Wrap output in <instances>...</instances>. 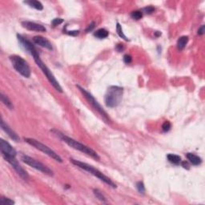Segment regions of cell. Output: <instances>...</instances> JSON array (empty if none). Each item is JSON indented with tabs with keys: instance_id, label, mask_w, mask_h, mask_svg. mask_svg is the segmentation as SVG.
I'll use <instances>...</instances> for the list:
<instances>
[{
	"instance_id": "obj_22",
	"label": "cell",
	"mask_w": 205,
	"mask_h": 205,
	"mask_svg": "<svg viewBox=\"0 0 205 205\" xmlns=\"http://www.w3.org/2000/svg\"><path fill=\"white\" fill-rule=\"evenodd\" d=\"M131 17L133 19L140 20V19H142V17H143V13H142L141 11H132V12L131 13Z\"/></svg>"
},
{
	"instance_id": "obj_7",
	"label": "cell",
	"mask_w": 205,
	"mask_h": 205,
	"mask_svg": "<svg viewBox=\"0 0 205 205\" xmlns=\"http://www.w3.org/2000/svg\"><path fill=\"white\" fill-rule=\"evenodd\" d=\"M77 88H78L79 90L82 92V94L83 95V96L85 97V99L88 101V102H89L90 104L93 107L94 109H95V110L97 111V112L100 114L101 116H102V117L105 119V121H107V122L110 121V118H109V116H108L107 113V112H105L103 109H102V107H101V105L99 104V102H98V101L95 99V97H94L93 95L90 93V92H88L86 89H84L83 88H82L81 86H79V85H77Z\"/></svg>"
},
{
	"instance_id": "obj_18",
	"label": "cell",
	"mask_w": 205,
	"mask_h": 205,
	"mask_svg": "<svg viewBox=\"0 0 205 205\" xmlns=\"http://www.w3.org/2000/svg\"><path fill=\"white\" fill-rule=\"evenodd\" d=\"M167 158H168V161L170 163H172L173 164H179L181 163V157L179 155H174V154H168L167 155Z\"/></svg>"
},
{
	"instance_id": "obj_27",
	"label": "cell",
	"mask_w": 205,
	"mask_h": 205,
	"mask_svg": "<svg viewBox=\"0 0 205 205\" xmlns=\"http://www.w3.org/2000/svg\"><path fill=\"white\" fill-rule=\"evenodd\" d=\"M64 21V19H60V18H58V19H53L52 22H51V24H52L53 26H58V25H60L61 23H63Z\"/></svg>"
},
{
	"instance_id": "obj_24",
	"label": "cell",
	"mask_w": 205,
	"mask_h": 205,
	"mask_svg": "<svg viewBox=\"0 0 205 205\" xmlns=\"http://www.w3.org/2000/svg\"><path fill=\"white\" fill-rule=\"evenodd\" d=\"M136 188L138 190V192L141 194H144V192H145V187H144V184L143 182L140 181L138 183L136 184Z\"/></svg>"
},
{
	"instance_id": "obj_13",
	"label": "cell",
	"mask_w": 205,
	"mask_h": 205,
	"mask_svg": "<svg viewBox=\"0 0 205 205\" xmlns=\"http://www.w3.org/2000/svg\"><path fill=\"white\" fill-rule=\"evenodd\" d=\"M1 127H2V130H3L9 136L10 138L12 139L15 142L19 141V140H20L19 136H18V135H17L7 124V123H5V122L3 121V119H1Z\"/></svg>"
},
{
	"instance_id": "obj_4",
	"label": "cell",
	"mask_w": 205,
	"mask_h": 205,
	"mask_svg": "<svg viewBox=\"0 0 205 205\" xmlns=\"http://www.w3.org/2000/svg\"><path fill=\"white\" fill-rule=\"evenodd\" d=\"M123 89L118 86L108 88L105 95V103L108 107H116L119 106L123 98Z\"/></svg>"
},
{
	"instance_id": "obj_6",
	"label": "cell",
	"mask_w": 205,
	"mask_h": 205,
	"mask_svg": "<svg viewBox=\"0 0 205 205\" xmlns=\"http://www.w3.org/2000/svg\"><path fill=\"white\" fill-rule=\"evenodd\" d=\"M24 140L28 144H30V145L32 146V147H36V149L41 151L42 152H43L44 154H46V155H47L48 156H50V158L54 159L55 160L57 161V162H60V163L63 162V160H62L61 157H60L55 151H53V150L51 149V148H50L48 146L42 144L41 142L39 141V140L33 138H25Z\"/></svg>"
},
{
	"instance_id": "obj_31",
	"label": "cell",
	"mask_w": 205,
	"mask_h": 205,
	"mask_svg": "<svg viewBox=\"0 0 205 205\" xmlns=\"http://www.w3.org/2000/svg\"><path fill=\"white\" fill-rule=\"evenodd\" d=\"M116 49L119 51V52H121V51H123V50H124V46H123V44L119 43V44H117V46H116Z\"/></svg>"
},
{
	"instance_id": "obj_5",
	"label": "cell",
	"mask_w": 205,
	"mask_h": 205,
	"mask_svg": "<svg viewBox=\"0 0 205 205\" xmlns=\"http://www.w3.org/2000/svg\"><path fill=\"white\" fill-rule=\"evenodd\" d=\"M10 60L17 72L19 73L25 78H29L31 76V68L28 65L27 62L24 59H22L19 55H14L10 56Z\"/></svg>"
},
{
	"instance_id": "obj_15",
	"label": "cell",
	"mask_w": 205,
	"mask_h": 205,
	"mask_svg": "<svg viewBox=\"0 0 205 205\" xmlns=\"http://www.w3.org/2000/svg\"><path fill=\"white\" fill-rule=\"evenodd\" d=\"M24 3L27 4L28 6H30L31 7L36 9L38 11H42L43 9V6L39 1H36V0H30V1H25Z\"/></svg>"
},
{
	"instance_id": "obj_30",
	"label": "cell",
	"mask_w": 205,
	"mask_h": 205,
	"mask_svg": "<svg viewBox=\"0 0 205 205\" xmlns=\"http://www.w3.org/2000/svg\"><path fill=\"white\" fill-rule=\"evenodd\" d=\"M95 23L94 22H92L91 24L89 25V26L87 27L86 29V32H89V31H92V30H93L94 28H95Z\"/></svg>"
},
{
	"instance_id": "obj_33",
	"label": "cell",
	"mask_w": 205,
	"mask_h": 205,
	"mask_svg": "<svg viewBox=\"0 0 205 205\" xmlns=\"http://www.w3.org/2000/svg\"><path fill=\"white\" fill-rule=\"evenodd\" d=\"M182 166H183L184 168H187V169H188V168H189L188 164V163H187V162L182 163Z\"/></svg>"
},
{
	"instance_id": "obj_19",
	"label": "cell",
	"mask_w": 205,
	"mask_h": 205,
	"mask_svg": "<svg viewBox=\"0 0 205 205\" xmlns=\"http://www.w3.org/2000/svg\"><path fill=\"white\" fill-rule=\"evenodd\" d=\"M1 101L3 102V104L5 105V106H7V107H8L9 109H11V110H13L14 106L13 104H12L11 101L10 100L9 98L7 97V95H4L3 93H1Z\"/></svg>"
},
{
	"instance_id": "obj_9",
	"label": "cell",
	"mask_w": 205,
	"mask_h": 205,
	"mask_svg": "<svg viewBox=\"0 0 205 205\" xmlns=\"http://www.w3.org/2000/svg\"><path fill=\"white\" fill-rule=\"evenodd\" d=\"M2 156H3V158L5 159L6 161H7V162L11 164V166H12V168L15 170V172L18 173V175H19L22 179H24V180H28V179H29V175H28L27 172L22 168V166L19 164L18 160L15 159V157L10 156V155H2Z\"/></svg>"
},
{
	"instance_id": "obj_23",
	"label": "cell",
	"mask_w": 205,
	"mask_h": 205,
	"mask_svg": "<svg viewBox=\"0 0 205 205\" xmlns=\"http://www.w3.org/2000/svg\"><path fill=\"white\" fill-rule=\"evenodd\" d=\"M0 203H1V204L2 205H11V204H14L15 202H14L12 200H11V199H9V198L2 197L1 198V200H0Z\"/></svg>"
},
{
	"instance_id": "obj_25",
	"label": "cell",
	"mask_w": 205,
	"mask_h": 205,
	"mask_svg": "<svg viewBox=\"0 0 205 205\" xmlns=\"http://www.w3.org/2000/svg\"><path fill=\"white\" fill-rule=\"evenodd\" d=\"M154 11H155V8L153 7H151V6H148V7H145L143 8V9L141 10L142 13L148 14V15H150V14L152 13V12Z\"/></svg>"
},
{
	"instance_id": "obj_21",
	"label": "cell",
	"mask_w": 205,
	"mask_h": 205,
	"mask_svg": "<svg viewBox=\"0 0 205 205\" xmlns=\"http://www.w3.org/2000/svg\"><path fill=\"white\" fill-rule=\"evenodd\" d=\"M93 192H94V195H95V196H96V198L99 199L100 201L107 202V200H106V198H105V196L102 195V193L99 190V189H94Z\"/></svg>"
},
{
	"instance_id": "obj_10",
	"label": "cell",
	"mask_w": 205,
	"mask_h": 205,
	"mask_svg": "<svg viewBox=\"0 0 205 205\" xmlns=\"http://www.w3.org/2000/svg\"><path fill=\"white\" fill-rule=\"evenodd\" d=\"M0 148H1V151H2V155H7L14 157L16 156V150L8 142L5 141L4 140H0Z\"/></svg>"
},
{
	"instance_id": "obj_1",
	"label": "cell",
	"mask_w": 205,
	"mask_h": 205,
	"mask_svg": "<svg viewBox=\"0 0 205 205\" xmlns=\"http://www.w3.org/2000/svg\"><path fill=\"white\" fill-rule=\"evenodd\" d=\"M17 38H18V40L20 43V44L22 45V47L25 49L26 50H27L28 52L30 53L32 56H33L34 60L36 63L38 67L41 69V71H43V73L45 75V76L47 77V80L49 81L51 85L53 86V88L57 91V92L62 93L63 92V89H62L60 84L59 83V82L56 80L55 77L53 75L52 72L50 71L47 66L42 61V60L40 59V56H39V53H38L37 50L33 44L31 43L28 39H25V38L22 37L20 35H17Z\"/></svg>"
},
{
	"instance_id": "obj_26",
	"label": "cell",
	"mask_w": 205,
	"mask_h": 205,
	"mask_svg": "<svg viewBox=\"0 0 205 205\" xmlns=\"http://www.w3.org/2000/svg\"><path fill=\"white\" fill-rule=\"evenodd\" d=\"M171 127H172V124H171L169 121H165L162 125V130L164 131V132L168 131L171 129Z\"/></svg>"
},
{
	"instance_id": "obj_3",
	"label": "cell",
	"mask_w": 205,
	"mask_h": 205,
	"mask_svg": "<svg viewBox=\"0 0 205 205\" xmlns=\"http://www.w3.org/2000/svg\"><path fill=\"white\" fill-rule=\"evenodd\" d=\"M70 161H71L74 165L78 167V168H81V169H83L84 171H87V172H89L90 174L93 175L94 176H95L96 178L100 179L101 181H102L103 183L107 184L108 186L112 187L113 188H116V187H117L116 184L114 183L113 181H112L110 178L107 177V176L105 175L103 173H102L100 171H99L98 169H96V168H95L94 167H92V165H89V164H86V163L81 162V161L79 160H74V159H71Z\"/></svg>"
},
{
	"instance_id": "obj_20",
	"label": "cell",
	"mask_w": 205,
	"mask_h": 205,
	"mask_svg": "<svg viewBox=\"0 0 205 205\" xmlns=\"http://www.w3.org/2000/svg\"><path fill=\"white\" fill-rule=\"evenodd\" d=\"M116 31H117V34L119 35V37L122 38V39H123L124 40H126V41H129V39H127V36H125L124 34H123L121 25L119 24V22H117V24H116Z\"/></svg>"
},
{
	"instance_id": "obj_8",
	"label": "cell",
	"mask_w": 205,
	"mask_h": 205,
	"mask_svg": "<svg viewBox=\"0 0 205 205\" xmlns=\"http://www.w3.org/2000/svg\"><path fill=\"white\" fill-rule=\"evenodd\" d=\"M21 160H22V162L25 163V164H27V165H29L30 167L38 170L39 172H43V173L46 174V175H50V176H52V175H54L52 170L50 169L48 167H47L43 164H42L41 162H39V161L36 160L35 159L31 158V157L28 156V155H22Z\"/></svg>"
},
{
	"instance_id": "obj_28",
	"label": "cell",
	"mask_w": 205,
	"mask_h": 205,
	"mask_svg": "<svg viewBox=\"0 0 205 205\" xmlns=\"http://www.w3.org/2000/svg\"><path fill=\"white\" fill-rule=\"evenodd\" d=\"M131 61H132V58H131V55H125L123 56V62H124L125 64H129L131 63Z\"/></svg>"
},
{
	"instance_id": "obj_12",
	"label": "cell",
	"mask_w": 205,
	"mask_h": 205,
	"mask_svg": "<svg viewBox=\"0 0 205 205\" xmlns=\"http://www.w3.org/2000/svg\"><path fill=\"white\" fill-rule=\"evenodd\" d=\"M34 43H36V45H39V47H42L43 48H46L47 50H52V45L50 43L48 39L46 38L43 37V36H35L33 38Z\"/></svg>"
},
{
	"instance_id": "obj_14",
	"label": "cell",
	"mask_w": 205,
	"mask_h": 205,
	"mask_svg": "<svg viewBox=\"0 0 205 205\" xmlns=\"http://www.w3.org/2000/svg\"><path fill=\"white\" fill-rule=\"evenodd\" d=\"M186 157L188 158V160L190 161L191 164H192L193 165H195V166L200 165L202 163L201 158L198 156V155H195V154H192V153H187Z\"/></svg>"
},
{
	"instance_id": "obj_32",
	"label": "cell",
	"mask_w": 205,
	"mask_h": 205,
	"mask_svg": "<svg viewBox=\"0 0 205 205\" xmlns=\"http://www.w3.org/2000/svg\"><path fill=\"white\" fill-rule=\"evenodd\" d=\"M203 34H204V26H201L200 28H199V30H198V35L199 36H203Z\"/></svg>"
},
{
	"instance_id": "obj_29",
	"label": "cell",
	"mask_w": 205,
	"mask_h": 205,
	"mask_svg": "<svg viewBox=\"0 0 205 205\" xmlns=\"http://www.w3.org/2000/svg\"><path fill=\"white\" fill-rule=\"evenodd\" d=\"M64 31H65L66 34L67 35H70V36H77L79 34V31H67L66 29H64Z\"/></svg>"
},
{
	"instance_id": "obj_16",
	"label": "cell",
	"mask_w": 205,
	"mask_h": 205,
	"mask_svg": "<svg viewBox=\"0 0 205 205\" xmlns=\"http://www.w3.org/2000/svg\"><path fill=\"white\" fill-rule=\"evenodd\" d=\"M188 42V36H181L177 41V48L179 50H183Z\"/></svg>"
},
{
	"instance_id": "obj_2",
	"label": "cell",
	"mask_w": 205,
	"mask_h": 205,
	"mask_svg": "<svg viewBox=\"0 0 205 205\" xmlns=\"http://www.w3.org/2000/svg\"><path fill=\"white\" fill-rule=\"evenodd\" d=\"M51 131H52V132L54 133V134L57 137H59L60 140H63L64 143H66L67 145L70 146V147H72V148H74V149L78 150V151H81V152H83V153H84V154H86V155H89V156H91L92 158L95 159V160H100V157H99V155H98L97 152L94 151L93 149H92L91 147H88V146L81 144V143H79V142L76 141V140H75L74 139L71 138V137H69V136H66V135H64V133L60 132V131H59L52 130Z\"/></svg>"
},
{
	"instance_id": "obj_17",
	"label": "cell",
	"mask_w": 205,
	"mask_h": 205,
	"mask_svg": "<svg viewBox=\"0 0 205 205\" xmlns=\"http://www.w3.org/2000/svg\"><path fill=\"white\" fill-rule=\"evenodd\" d=\"M108 35H109V32L106 29H104V28H100V29L97 30L94 33V36H95V37L99 39H106L108 36Z\"/></svg>"
},
{
	"instance_id": "obj_11",
	"label": "cell",
	"mask_w": 205,
	"mask_h": 205,
	"mask_svg": "<svg viewBox=\"0 0 205 205\" xmlns=\"http://www.w3.org/2000/svg\"><path fill=\"white\" fill-rule=\"evenodd\" d=\"M22 26L29 31H33L37 32L46 31V28L43 25L36 23V22H31V21H23V22H22Z\"/></svg>"
}]
</instances>
